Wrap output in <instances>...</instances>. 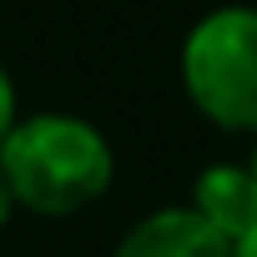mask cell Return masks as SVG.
<instances>
[{"label": "cell", "mask_w": 257, "mask_h": 257, "mask_svg": "<svg viewBox=\"0 0 257 257\" xmlns=\"http://www.w3.org/2000/svg\"><path fill=\"white\" fill-rule=\"evenodd\" d=\"M0 177L16 207L36 217H76L116 182L111 137L76 111H31L0 142Z\"/></svg>", "instance_id": "cell-1"}, {"label": "cell", "mask_w": 257, "mask_h": 257, "mask_svg": "<svg viewBox=\"0 0 257 257\" xmlns=\"http://www.w3.org/2000/svg\"><path fill=\"white\" fill-rule=\"evenodd\" d=\"M182 91L207 126L257 137V6H217L187 31Z\"/></svg>", "instance_id": "cell-2"}, {"label": "cell", "mask_w": 257, "mask_h": 257, "mask_svg": "<svg viewBox=\"0 0 257 257\" xmlns=\"http://www.w3.org/2000/svg\"><path fill=\"white\" fill-rule=\"evenodd\" d=\"M111 257H232V242L192 207H157L121 232Z\"/></svg>", "instance_id": "cell-3"}, {"label": "cell", "mask_w": 257, "mask_h": 257, "mask_svg": "<svg viewBox=\"0 0 257 257\" xmlns=\"http://www.w3.org/2000/svg\"><path fill=\"white\" fill-rule=\"evenodd\" d=\"M207 227H217L227 242H237L242 232L257 227V192L242 162H212L197 172L192 182V202H187Z\"/></svg>", "instance_id": "cell-4"}, {"label": "cell", "mask_w": 257, "mask_h": 257, "mask_svg": "<svg viewBox=\"0 0 257 257\" xmlns=\"http://www.w3.org/2000/svg\"><path fill=\"white\" fill-rule=\"evenodd\" d=\"M16 116H21V101H16V81H11V71L0 66V142H6V132L16 126Z\"/></svg>", "instance_id": "cell-5"}, {"label": "cell", "mask_w": 257, "mask_h": 257, "mask_svg": "<svg viewBox=\"0 0 257 257\" xmlns=\"http://www.w3.org/2000/svg\"><path fill=\"white\" fill-rule=\"evenodd\" d=\"M11 217H16V197H11V187H6V177H0V232L11 227Z\"/></svg>", "instance_id": "cell-6"}, {"label": "cell", "mask_w": 257, "mask_h": 257, "mask_svg": "<svg viewBox=\"0 0 257 257\" xmlns=\"http://www.w3.org/2000/svg\"><path fill=\"white\" fill-rule=\"evenodd\" d=\"M232 257H257V227H252V232H242V237L232 242Z\"/></svg>", "instance_id": "cell-7"}, {"label": "cell", "mask_w": 257, "mask_h": 257, "mask_svg": "<svg viewBox=\"0 0 257 257\" xmlns=\"http://www.w3.org/2000/svg\"><path fill=\"white\" fill-rule=\"evenodd\" d=\"M242 167H247V177H252V192H257V137H252V152H247V162H242Z\"/></svg>", "instance_id": "cell-8"}]
</instances>
